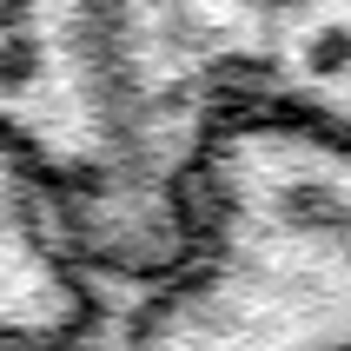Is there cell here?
Returning <instances> with one entry per match:
<instances>
[{
    "instance_id": "cell-1",
    "label": "cell",
    "mask_w": 351,
    "mask_h": 351,
    "mask_svg": "<svg viewBox=\"0 0 351 351\" xmlns=\"http://www.w3.org/2000/svg\"><path fill=\"white\" fill-rule=\"evenodd\" d=\"M53 312L60 292L40 252L34 213H27V186L14 173V153L0 146V332H40Z\"/></svg>"
}]
</instances>
